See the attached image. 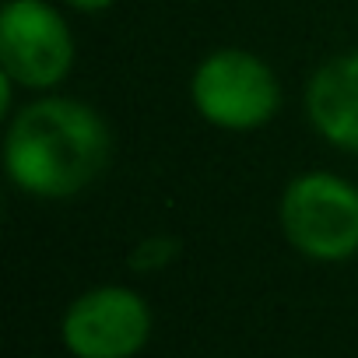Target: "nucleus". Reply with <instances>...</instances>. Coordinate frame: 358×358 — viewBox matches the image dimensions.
I'll return each instance as SVG.
<instances>
[{"label":"nucleus","mask_w":358,"mask_h":358,"mask_svg":"<svg viewBox=\"0 0 358 358\" xmlns=\"http://www.w3.org/2000/svg\"><path fill=\"white\" fill-rule=\"evenodd\" d=\"M113 151L106 120L78 99L29 102L8 127L4 169L29 197L67 201L95 183Z\"/></svg>","instance_id":"obj_1"},{"label":"nucleus","mask_w":358,"mask_h":358,"mask_svg":"<svg viewBox=\"0 0 358 358\" xmlns=\"http://www.w3.org/2000/svg\"><path fill=\"white\" fill-rule=\"evenodd\" d=\"M281 232L309 260H351L358 253V187L334 172L295 176L281 194Z\"/></svg>","instance_id":"obj_2"},{"label":"nucleus","mask_w":358,"mask_h":358,"mask_svg":"<svg viewBox=\"0 0 358 358\" xmlns=\"http://www.w3.org/2000/svg\"><path fill=\"white\" fill-rule=\"evenodd\" d=\"M197 113L222 130H257L274 120L281 85L274 71L250 50H215L190 81Z\"/></svg>","instance_id":"obj_3"},{"label":"nucleus","mask_w":358,"mask_h":358,"mask_svg":"<svg viewBox=\"0 0 358 358\" xmlns=\"http://www.w3.org/2000/svg\"><path fill=\"white\" fill-rule=\"evenodd\" d=\"M74 67V39L46 0H8L0 11V71L15 85L46 92Z\"/></svg>","instance_id":"obj_4"},{"label":"nucleus","mask_w":358,"mask_h":358,"mask_svg":"<svg viewBox=\"0 0 358 358\" xmlns=\"http://www.w3.org/2000/svg\"><path fill=\"white\" fill-rule=\"evenodd\" d=\"M60 337L74 358H134L151 337V309L134 288L99 285L67 306Z\"/></svg>","instance_id":"obj_5"},{"label":"nucleus","mask_w":358,"mask_h":358,"mask_svg":"<svg viewBox=\"0 0 358 358\" xmlns=\"http://www.w3.org/2000/svg\"><path fill=\"white\" fill-rule=\"evenodd\" d=\"M306 113L327 144L358 155V50L327 60L309 78Z\"/></svg>","instance_id":"obj_6"},{"label":"nucleus","mask_w":358,"mask_h":358,"mask_svg":"<svg viewBox=\"0 0 358 358\" xmlns=\"http://www.w3.org/2000/svg\"><path fill=\"white\" fill-rule=\"evenodd\" d=\"M176 250H179V243L169 239V236L144 239L141 246L130 250V267H134V271H158V267H169V264L176 260Z\"/></svg>","instance_id":"obj_7"},{"label":"nucleus","mask_w":358,"mask_h":358,"mask_svg":"<svg viewBox=\"0 0 358 358\" xmlns=\"http://www.w3.org/2000/svg\"><path fill=\"white\" fill-rule=\"evenodd\" d=\"M74 11H85V15H99L106 8H113V0H67Z\"/></svg>","instance_id":"obj_8"}]
</instances>
